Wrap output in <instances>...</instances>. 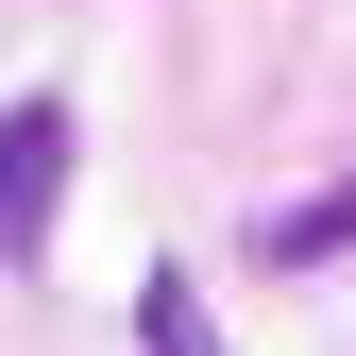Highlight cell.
<instances>
[{"label":"cell","mask_w":356,"mask_h":356,"mask_svg":"<svg viewBox=\"0 0 356 356\" xmlns=\"http://www.w3.org/2000/svg\"><path fill=\"white\" fill-rule=\"evenodd\" d=\"M339 254H356V170H339V187H305V204H272V220H254V272H339Z\"/></svg>","instance_id":"2"},{"label":"cell","mask_w":356,"mask_h":356,"mask_svg":"<svg viewBox=\"0 0 356 356\" xmlns=\"http://www.w3.org/2000/svg\"><path fill=\"white\" fill-rule=\"evenodd\" d=\"M136 356H220V323H204V272L170 254V272H136Z\"/></svg>","instance_id":"3"},{"label":"cell","mask_w":356,"mask_h":356,"mask_svg":"<svg viewBox=\"0 0 356 356\" xmlns=\"http://www.w3.org/2000/svg\"><path fill=\"white\" fill-rule=\"evenodd\" d=\"M68 170H85V119H68V85H34V102H0V272H51Z\"/></svg>","instance_id":"1"}]
</instances>
